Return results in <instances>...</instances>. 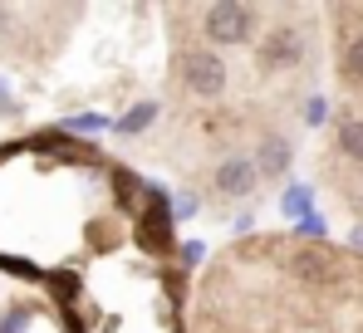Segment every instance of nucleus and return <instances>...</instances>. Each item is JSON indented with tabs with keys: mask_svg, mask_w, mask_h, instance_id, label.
Returning <instances> with one entry per match:
<instances>
[{
	"mask_svg": "<svg viewBox=\"0 0 363 333\" xmlns=\"http://www.w3.org/2000/svg\"><path fill=\"white\" fill-rule=\"evenodd\" d=\"M157 20L167 50L152 152L186 196L231 157H255L260 142L304 132L319 69H329L324 5L172 0Z\"/></svg>",
	"mask_w": 363,
	"mask_h": 333,
	"instance_id": "f257e3e1",
	"label": "nucleus"
},
{
	"mask_svg": "<svg viewBox=\"0 0 363 333\" xmlns=\"http://www.w3.org/2000/svg\"><path fill=\"white\" fill-rule=\"evenodd\" d=\"M157 123H162V98H143V103H133L123 113L113 128H118V137H147V132H157Z\"/></svg>",
	"mask_w": 363,
	"mask_h": 333,
	"instance_id": "20e7f679",
	"label": "nucleus"
},
{
	"mask_svg": "<svg viewBox=\"0 0 363 333\" xmlns=\"http://www.w3.org/2000/svg\"><path fill=\"white\" fill-rule=\"evenodd\" d=\"M280 216L295 221V225H304L309 216H314V191H309V186H285V196H280Z\"/></svg>",
	"mask_w": 363,
	"mask_h": 333,
	"instance_id": "39448f33",
	"label": "nucleus"
},
{
	"mask_svg": "<svg viewBox=\"0 0 363 333\" xmlns=\"http://www.w3.org/2000/svg\"><path fill=\"white\" fill-rule=\"evenodd\" d=\"M182 333H363V240L250 230L206 255Z\"/></svg>",
	"mask_w": 363,
	"mask_h": 333,
	"instance_id": "f03ea898",
	"label": "nucleus"
},
{
	"mask_svg": "<svg viewBox=\"0 0 363 333\" xmlns=\"http://www.w3.org/2000/svg\"><path fill=\"white\" fill-rule=\"evenodd\" d=\"M329 25V123L314 152V186L363 230V0L324 5Z\"/></svg>",
	"mask_w": 363,
	"mask_h": 333,
	"instance_id": "7ed1b4c3",
	"label": "nucleus"
}]
</instances>
